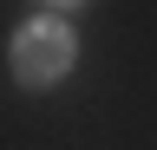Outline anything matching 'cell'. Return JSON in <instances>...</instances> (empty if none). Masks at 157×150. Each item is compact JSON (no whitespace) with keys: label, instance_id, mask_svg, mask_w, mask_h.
Returning a JSON list of instances; mask_svg holds the SVG:
<instances>
[{"label":"cell","instance_id":"cell-1","mask_svg":"<svg viewBox=\"0 0 157 150\" xmlns=\"http://www.w3.org/2000/svg\"><path fill=\"white\" fill-rule=\"evenodd\" d=\"M7 59H13V79L20 85H59L72 72V59H78L72 26H59L52 13H46V20H26L13 33V52H7Z\"/></svg>","mask_w":157,"mask_h":150},{"label":"cell","instance_id":"cell-2","mask_svg":"<svg viewBox=\"0 0 157 150\" xmlns=\"http://www.w3.org/2000/svg\"><path fill=\"white\" fill-rule=\"evenodd\" d=\"M52 7H78V0H52Z\"/></svg>","mask_w":157,"mask_h":150}]
</instances>
